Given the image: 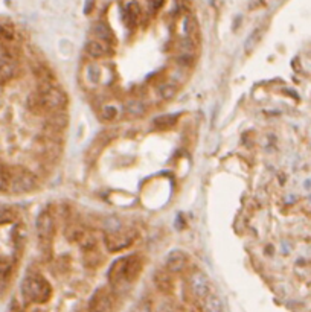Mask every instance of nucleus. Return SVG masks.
Here are the masks:
<instances>
[{
	"label": "nucleus",
	"mask_w": 311,
	"mask_h": 312,
	"mask_svg": "<svg viewBox=\"0 0 311 312\" xmlns=\"http://www.w3.org/2000/svg\"><path fill=\"white\" fill-rule=\"evenodd\" d=\"M189 289L195 299L203 300L211 292V285H209V279L206 277V274L202 271H194L189 277Z\"/></svg>",
	"instance_id": "nucleus-8"
},
{
	"label": "nucleus",
	"mask_w": 311,
	"mask_h": 312,
	"mask_svg": "<svg viewBox=\"0 0 311 312\" xmlns=\"http://www.w3.org/2000/svg\"><path fill=\"white\" fill-rule=\"evenodd\" d=\"M188 265V256L181 250H173L167 259H165V269H168L171 274H177L183 271Z\"/></svg>",
	"instance_id": "nucleus-11"
},
{
	"label": "nucleus",
	"mask_w": 311,
	"mask_h": 312,
	"mask_svg": "<svg viewBox=\"0 0 311 312\" xmlns=\"http://www.w3.org/2000/svg\"><path fill=\"white\" fill-rule=\"evenodd\" d=\"M22 296L28 303L43 305L52 297V286L40 274H29L22 283Z\"/></svg>",
	"instance_id": "nucleus-3"
},
{
	"label": "nucleus",
	"mask_w": 311,
	"mask_h": 312,
	"mask_svg": "<svg viewBox=\"0 0 311 312\" xmlns=\"http://www.w3.org/2000/svg\"><path fill=\"white\" fill-rule=\"evenodd\" d=\"M153 280H154V285L159 289V292H162L165 296H171L174 292V279L168 269L156 271L153 276Z\"/></svg>",
	"instance_id": "nucleus-10"
},
{
	"label": "nucleus",
	"mask_w": 311,
	"mask_h": 312,
	"mask_svg": "<svg viewBox=\"0 0 311 312\" xmlns=\"http://www.w3.org/2000/svg\"><path fill=\"white\" fill-rule=\"evenodd\" d=\"M35 227H37V235H39L42 244L49 245L55 235V220H53L52 213L49 210H43L37 218Z\"/></svg>",
	"instance_id": "nucleus-7"
},
{
	"label": "nucleus",
	"mask_w": 311,
	"mask_h": 312,
	"mask_svg": "<svg viewBox=\"0 0 311 312\" xmlns=\"http://www.w3.org/2000/svg\"><path fill=\"white\" fill-rule=\"evenodd\" d=\"M188 80V70L186 69H181L178 66H174L171 70H170V81L176 83V84H183L185 81Z\"/></svg>",
	"instance_id": "nucleus-24"
},
{
	"label": "nucleus",
	"mask_w": 311,
	"mask_h": 312,
	"mask_svg": "<svg viewBox=\"0 0 311 312\" xmlns=\"http://www.w3.org/2000/svg\"><path fill=\"white\" fill-rule=\"evenodd\" d=\"M113 291L107 286L98 288L90 297L87 311L89 312H110L113 308Z\"/></svg>",
	"instance_id": "nucleus-6"
},
{
	"label": "nucleus",
	"mask_w": 311,
	"mask_h": 312,
	"mask_svg": "<svg viewBox=\"0 0 311 312\" xmlns=\"http://www.w3.org/2000/svg\"><path fill=\"white\" fill-rule=\"evenodd\" d=\"M154 312H178V309H177V306H176L174 303H171V302L165 300V302L159 303L157 309H156Z\"/></svg>",
	"instance_id": "nucleus-30"
},
{
	"label": "nucleus",
	"mask_w": 311,
	"mask_h": 312,
	"mask_svg": "<svg viewBox=\"0 0 311 312\" xmlns=\"http://www.w3.org/2000/svg\"><path fill=\"white\" fill-rule=\"evenodd\" d=\"M39 186L37 179L32 172L20 168V166H9V181H8V190L12 193H29L35 190Z\"/></svg>",
	"instance_id": "nucleus-4"
},
{
	"label": "nucleus",
	"mask_w": 311,
	"mask_h": 312,
	"mask_svg": "<svg viewBox=\"0 0 311 312\" xmlns=\"http://www.w3.org/2000/svg\"><path fill=\"white\" fill-rule=\"evenodd\" d=\"M101 116H102V119H104V121L110 122V121H113V119L118 116V110H116L113 105H107V107H104V108H102Z\"/></svg>",
	"instance_id": "nucleus-29"
},
{
	"label": "nucleus",
	"mask_w": 311,
	"mask_h": 312,
	"mask_svg": "<svg viewBox=\"0 0 311 312\" xmlns=\"http://www.w3.org/2000/svg\"><path fill=\"white\" fill-rule=\"evenodd\" d=\"M67 107V94L52 84H39V89L26 98V108L34 114H50L64 111Z\"/></svg>",
	"instance_id": "nucleus-1"
},
{
	"label": "nucleus",
	"mask_w": 311,
	"mask_h": 312,
	"mask_svg": "<svg viewBox=\"0 0 311 312\" xmlns=\"http://www.w3.org/2000/svg\"><path fill=\"white\" fill-rule=\"evenodd\" d=\"M104 262L102 255L98 251V248H92L87 251H83V264L87 268H98Z\"/></svg>",
	"instance_id": "nucleus-19"
},
{
	"label": "nucleus",
	"mask_w": 311,
	"mask_h": 312,
	"mask_svg": "<svg viewBox=\"0 0 311 312\" xmlns=\"http://www.w3.org/2000/svg\"><path fill=\"white\" fill-rule=\"evenodd\" d=\"M165 0H148V6H150V11L151 12H156L157 9H160L163 6Z\"/></svg>",
	"instance_id": "nucleus-32"
},
{
	"label": "nucleus",
	"mask_w": 311,
	"mask_h": 312,
	"mask_svg": "<svg viewBox=\"0 0 311 312\" xmlns=\"http://www.w3.org/2000/svg\"><path fill=\"white\" fill-rule=\"evenodd\" d=\"M140 17H142V8H140V5L136 0H132L125 6V9H124V22H125V25L130 29L136 28L137 23L140 22Z\"/></svg>",
	"instance_id": "nucleus-14"
},
{
	"label": "nucleus",
	"mask_w": 311,
	"mask_h": 312,
	"mask_svg": "<svg viewBox=\"0 0 311 312\" xmlns=\"http://www.w3.org/2000/svg\"><path fill=\"white\" fill-rule=\"evenodd\" d=\"M8 181H9V166L0 165V192L8 189Z\"/></svg>",
	"instance_id": "nucleus-27"
},
{
	"label": "nucleus",
	"mask_w": 311,
	"mask_h": 312,
	"mask_svg": "<svg viewBox=\"0 0 311 312\" xmlns=\"http://www.w3.org/2000/svg\"><path fill=\"white\" fill-rule=\"evenodd\" d=\"M19 73H20L19 60L0 55V84H8L14 81L19 76Z\"/></svg>",
	"instance_id": "nucleus-9"
},
{
	"label": "nucleus",
	"mask_w": 311,
	"mask_h": 312,
	"mask_svg": "<svg viewBox=\"0 0 311 312\" xmlns=\"http://www.w3.org/2000/svg\"><path fill=\"white\" fill-rule=\"evenodd\" d=\"M125 113L132 119L142 118L147 113V105L142 101H139V99H132V101H129L125 104Z\"/></svg>",
	"instance_id": "nucleus-16"
},
{
	"label": "nucleus",
	"mask_w": 311,
	"mask_h": 312,
	"mask_svg": "<svg viewBox=\"0 0 311 312\" xmlns=\"http://www.w3.org/2000/svg\"><path fill=\"white\" fill-rule=\"evenodd\" d=\"M177 93L178 86L176 83H173V81H167V83H163V84L159 86V94H160V98L165 99V101L174 99V98L177 96Z\"/></svg>",
	"instance_id": "nucleus-21"
},
{
	"label": "nucleus",
	"mask_w": 311,
	"mask_h": 312,
	"mask_svg": "<svg viewBox=\"0 0 311 312\" xmlns=\"http://www.w3.org/2000/svg\"><path fill=\"white\" fill-rule=\"evenodd\" d=\"M15 38V31L9 23H0V40L5 43H12Z\"/></svg>",
	"instance_id": "nucleus-23"
},
{
	"label": "nucleus",
	"mask_w": 311,
	"mask_h": 312,
	"mask_svg": "<svg viewBox=\"0 0 311 312\" xmlns=\"http://www.w3.org/2000/svg\"><path fill=\"white\" fill-rule=\"evenodd\" d=\"M183 28H185V32L188 34V38L194 42V38L198 35V26H197L195 20L191 18V17H188L185 20V23H183Z\"/></svg>",
	"instance_id": "nucleus-25"
},
{
	"label": "nucleus",
	"mask_w": 311,
	"mask_h": 312,
	"mask_svg": "<svg viewBox=\"0 0 311 312\" xmlns=\"http://www.w3.org/2000/svg\"><path fill=\"white\" fill-rule=\"evenodd\" d=\"M142 268H143V259L139 255H130V256L116 259L107 272L110 289L115 292H121L124 288L130 286L140 276Z\"/></svg>",
	"instance_id": "nucleus-2"
},
{
	"label": "nucleus",
	"mask_w": 311,
	"mask_h": 312,
	"mask_svg": "<svg viewBox=\"0 0 311 312\" xmlns=\"http://www.w3.org/2000/svg\"><path fill=\"white\" fill-rule=\"evenodd\" d=\"M86 52H87V55L92 56V58L99 60V58H105V56L112 55V53H113V49H112V46L110 45L93 38V40H89V42H87Z\"/></svg>",
	"instance_id": "nucleus-12"
},
{
	"label": "nucleus",
	"mask_w": 311,
	"mask_h": 312,
	"mask_svg": "<svg viewBox=\"0 0 311 312\" xmlns=\"http://www.w3.org/2000/svg\"><path fill=\"white\" fill-rule=\"evenodd\" d=\"M189 312H205V311H203V308H200V306H195V305H194V306H191V311Z\"/></svg>",
	"instance_id": "nucleus-33"
},
{
	"label": "nucleus",
	"mask_w": 311,
	"mask_h": 312,
	"mask_svg": "<svg viewBox=\"0 0 311 312\" xmlns=\"http://www.w3.org/2000/svg\"><path fill=\"white\" fill-rule=\"evenodd\" d=\"M12 272V265L8 259L0 258V296L6 291Z\"/></svg>",
	"instance_id": "nucleus-17"
},
{
	"label": "nucleus",
	"mask_w": 311,
	"mask_h": 312,
	"mask_svg": "<svg viewBox=\"0 0 311 312\" xmlns=\"http://www.w3.org/2000/svg\"><path fill=\"white\" fill-rule=\"evenodd\" d=\"M137 235L132 228H116V230H110L105 231L104 235V245L110 253H118L122 251L129 247H132L134 241H136Z\"/></svg>",
	"instance_id": "nucleus-5"
},
{
	"label": "nucleus",
	"mask_w": 311,
	"mask_h": 312,
	"mask_svg": "<svg viewBox=\"0 0 311 312\" xmlns=\"http://www.w3.org/2000/svg\"><path fill=\"white\" fill-rule=\"evenodd\" d=\"M67 124H69V116L64 111H55V113L47 114L46 127L53 133L63 131L67 127Z\"/></svg>",
	"instance_id": "nucleus-13"
},
{
	"label": "nucleus",
	"mask_w": 311,
	"mask_h": 312,
	"mask_svg": "<svg viewBox=\"0 0 311 312\" xmlns=\"http://www.w3.org/2000/svg\"><path fill=\"white\" fill-rule=\"evenodd\" d=\"M133 312H154L153 306L148 300H140L136 306H134Z\"/></svg>",
	"instance_id": "nucleus-31"
},
{
	"label": "nucleus",
	"mask_w": 311,
	"mask_h": 312,
	"mask_svg": "<svg viewBox=\"0 0 311 312\" xmlns=\"http://www.w3.org/2000/svg\"><path fill=\"white\" fill-rule=\"evenodd\" d=\"M64 235H66V238H67L70 242H77V244H78V242L83 239V236L86 235V230H84L81 225H78V224L70 223L66 227Z\"/></svg>",
	"instance_id": "nucleus-20"
},
{
	"label": "nucleus",
	"mask_w": 311,
	"mask_h": 312,
	"mask_svg": "<svg viewBox=\"0 0 311 312\" xmlns=\"http://www.w3.org/2000/svg\"><path fill=\"white\" fill-rule=\"evenodd\" d=\"M176 121H177V116H174V114H163V116L156 118V119L153 121V124H154L156 128L165 130V128L173 127V125L176 124Z\"/></svg>",
	"instance_id": "nucleus-22"
},
{
	"label": "nucleus",
	"mask_w": 311,
	"mask_h": 312,
	"mask_svg": "<svg viewBox=\"0 0 311 312\" xmlns=\"http://www.w3.org/2000/svg\"><path fill=\"white\" fill-rule=\"evenodd\" d=\"M203 311L223 312L224 311V306H223L222 299H220L215 292H209V294L203 299Z\"/></svg>",
	"instance_id": "nucleus-18"
},
{
	"label": "nucleus",
	"mask_w": 311,
	"mask_h": 312,
	"mask_svg": "<svg viewBox=\"0 0 311 312\" xmlns=\"http://www.w3.org/2000/svg\"><path fill=\"white\" fill-rule=\"evenodd\" d=\"M93 35H95L96 40L104 42V43H107V45L110 46H113L115 45V42H116L115 34L112 32V29H110L104 22H98V23L93 26Z\"/></svg>",
	"instance_id": "nucleus-15"
},
{
	"label": "nucleus",
	"mask_w": 311,
	"mask_h": 312,
	"mask_svg": "<svg viewBox=\"0 0 311 312\" xmlns=\"http://www.w3.org/2000/svg\"><path fill=\"white\" fill-rule=\"evenodd\" d=\"M25 228L23 227H15L14 228V231H12V239H14V242H15V245L20 248L22 245H23V242H25Z\"/></svg>",
	"instance_id": "nucleus-28"
},
{
	"label": "nucleus",
	"mask_w": 311,
	"mask_h": 312,
	"mask_svg": "<svg viewBox=\"0 0 311 312\" xmlns=\"http://www.w3.org/2000/svg\"><path fill=\"white\" fill-rule=\"evenodd\" d=\"M15 218H17V213L11 207L0 204V224L12 223Z\"/></svg>",
	"instance_id": "nucleus-26"
}]
</instances>
